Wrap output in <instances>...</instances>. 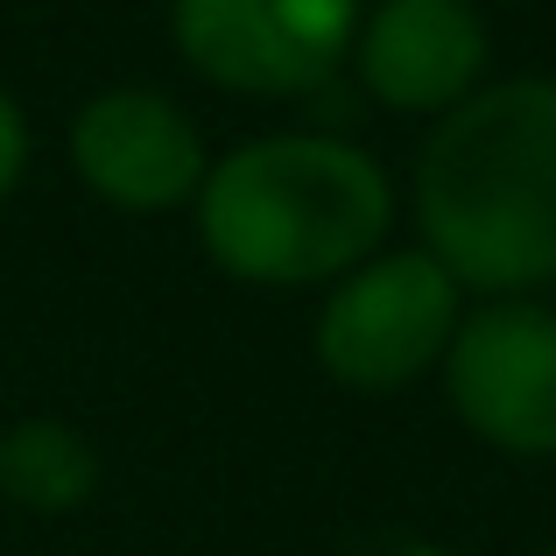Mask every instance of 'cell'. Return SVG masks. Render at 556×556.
<instances>
[{
  "label": "cell",
  "mask_w": 556,
  "mask_h": 556,
  "mask_svg": "<svg viewBox=\"0 0 556 556\" xmlns=\"http://www.w3.org/2000/svg\"><path fill=\"white\" fill-rule=\"evenodd\" d=\"M416 226L458 289L521 296L556 275V85H479L416 163Z\"/></svg>",
  "instance_id": "1"
},
{
  "label": "cell",
  "mask_w": 556,
  "mask_h": 556,
  "mask_svg": "<svg viewBox=\"0 0 556 556\" xmlns=\"http://www.w3.org/2000/svg\"><path fill=\"white\" fill-rule=\"evenodd\" d=\"M394 190L339 135H268L218 155L198 190V240L240 282H339L380 254Z\"/></svg>",
  "instance_id": "2"
},
{
  "label": "cell",
  "mask_w": 556,
  "mask_h": 556,
  "mask_svg": "<svg viewBox=\"0 0 556 556\" xmlns=\"http://www.w3.org/2000/svg\"><path fill=\"white\" fill-rule=\"evenodd\" d=\"M458 339V282L437 254H374L339 275L317 311V367L339 388L394 394Z\"/></svg>",
  "instance_id": "3"
},
{
  "label": "cell",
  "mask_w": 556,
  "mask_h": 556,
  "mask_svg": "<svg viewBox=\"0 0 556 556\" xmlns=\"http://www.w3.org/2000/svg\"><path fill=\"white\" fill-rule=\"evenodd\" d=\"M359 0H177V50L247 99L317 92L353 56Z\"/></svg>",
  "instance_id": "4"
},
{
  "label": "cell",
  "mask_w": 556,
  "mask_h": 556,
  "mask_svg": "<svg viewBox=\"0 0 556 556\" xmlns=\"http://www.w3.org/2000/svg\"><path fill=\"white\" fill-rule=\"evenodd\" d=\"M458 416L515 458H556V303L501 296L458 317L444 353Z\"/></svg>",
  "instance_id": "5"
},
{
  "label": "cell",
  "mask_w": 556,
  "mask_h": 556,
  "mask_svg": "<svg viewBox=\"0 0 556 556\" xmlns=\"http://www.w3.org/2000/svg\"><path fill=\"white\" fill-rule=\"evenodd\" d=\"M71 169L121 212H169L204 190V135L163 92H99L71 121Z\"/></svg>",
  "instance_id": "6"
},
{
  "label": "cell",
  "mask_w": 556,
  "mask_h": 556,
  "mask_svg": "<svg viewBox=\"0 0 556 556\" xmlns=\"http://www.w3.org/2000/svg\"><path fill=\"white\" fill-rule=\"evenodd\" d=\"M359 85L394 113H451L479 92L486 22L465 0H380L353 36Z\"/></svg>",
  "instance_id": "7"
},
{
  "label": "cell",
  "mask_w": 556,
  "mask_h": 556,
  "mask_svg": "<svg viewBox=\"0 0 556 556\" xmlns=\"http://www.w3.org/2000/svg\"><path fill=\"white\" fill-rule=\"evenodd\" d=\"M99 486V458L71 422H14L0 437V493L28 515H71Z\"/></svg>",
  "instance_id": "8"
},
{
  "label": "cell",
  "mask_w": 556,
  "mask_h": 556,
  "mask_svg": "<svg viewBox=\"0 0 556 556\" xmlns=\"http://www.w3.org/2000/svg\"><path fill=\"white\" fill-rule=\"evenodd\" d=\"M22 163H28V121L8 92H0V198L22 184Z\"/></svg>",
  "instance_id": "9"
},
{
  "label": "cell",
  "mask_w": 556,
  "mask_h": 556,
  "mask_svg": "<svg viewBox=\"0 0 556 556\" xmlns=\"http://www.w3.org/2000/svg\"><path fill=\"white\" fill-rule=\"evenodd\" d=\"M549 556H556V549H549Z\"/></svg>",
  "instance_id": "10"
}]
</instances>
